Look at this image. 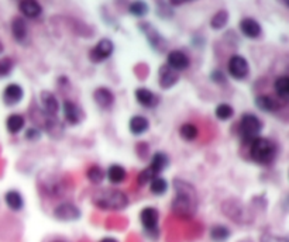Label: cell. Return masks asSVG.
<instances>
[{
  "instance_id": "29",
  "label": "cell",
  "mask_w": 289,
  "mask_h": 242,
  "mask_svg": "<svg viewBox=\"0 0 289 242\" xmlns=\"http://www.w3.org/2000/svg\"><path fill=\"white\" fill-rule=\"evenodd\" d=\"M197 127L195 124H192V123H185V124H182L179 128V135L180 138L184 139V141H188V143H191V141H195L197 138Z\"/></svg>"
},
{
  "instance_id": "42",
  "label": "cell",
  "mask_w": 289,
  "mask_h": 242,
  "mask_svg": "<svg viewBox=\"0 0 289 242\" xmlns=\"http://www.w3.org/2000/svg\"><path fill=\"white\" fill-rule=\"evenodd\" d=\"M54 242H65V241H54Z\"/></svg>"
},
{
  "instance_id": "18",
  "label": "cell",
  "mask_w": 289,
  "mask_h": 242,
  "mask_svg": "<svg viewBox=\"0 0 289 242\" xmlns=\"http://www.w3.org/2000/svg\"><path fill=\"white\" fill-rule=\"evenodd\" d=\"M11 34L17 43H24L28 37V26L23 17H14L11 22Z\"/></svg>"
},
{
  "instance_id": "2",
  "label": "cell",
  "mask_w": 289,
  "mask_h": 242,
  "mask_svg": "<svg viewBox=\"0 0 289 242\" xmlns=\"http://www.w3.org/2000/svg\"><path fill=\"white\" fill-rule=\"evenodd\" d=\"M92 204L100 210L119 211L129 206V197L117 189H100L92 194Z\"/></svg>"
},
{
  "instance_id": "4",
  "label": "cell",
  "mask_w": 289,
  "mask_h": 242,
  "mask_svg": "<svg viewBox=\"0 0 289 242\" xmlns=\"http://www.w3.org/2000/svg\"><path fill=\"white\" fill-rule=\"evenodd\" d=\"M262 130V123L254 114L246 113L243 114L239 123V134H240L241 139L246 144H251L254 139L260 137V132Z\"/></svg>"
},
{
  "instance_id": "21",
  "label": "cell",
  "mask_w": 289,
  "mask_h": 242,
  "mask_svg": "<svg viewBox=\"0 0 289 242\" xmlns=\"http://www.w3.org/2000/svg\"><path fill=\"white\" fill-rule=\"evenodd\" d=\"M148 128H150V121H148L147 117L134 116L131 117L130 121H129V130L134 135H141V134L148 131Z\"/></svg>"
},
{
  "instance_id": "27",
  "label": "cell",
  "mask_w": 289,
  "mask_h": 242,
  "mask_svg": "<svg viewBox=\"0 0 289 242\" xmlns=\"http://www.w3.org/2000/svg\"><path fill=\"white\" fill-rule=\"evenodd\" d=\"M256 106L261 111H269V113L278 109V103L273 97L265 96V94H261V96L256 97Z\"/></svg>"
},
{
  "instance_id": "31",
  "label": "cell",
  "mask_w": 289,
  "mask_h": 242,
  "mask_svg": "<svg viewBox=\"0 0 289 242\" xmlns=\"http://www.w3.org/2000/svg\"><path fill=\"white\" fill-rule=\"evenodd\" d=\"M167 189H168V183L164 177L157 176L150 182V192L155 196H162L167 192Z\"/></svg>"
},
{
  "instance_id": "7",
  "label": "cell",
  "mask_w": 289,
  "mask_h": 242,
  "mask_svg": "<svg viewBox=\"0 0 289 242\" xmlns=\"http://www.w3.org/2000/svg\"><path fill=\"white\" fill-rule=\"evenodd\" d=\"M113 51H115L113 41L109 38H102L92 50L89 51V59L93 64H100V62L109 59L113 54Z\"/></svg>"
},
{
  "instance_id": "19",
  "label": "cell",
  "mask_w": 289,
  "mask_h": 242,
  "mask_svg": "<svg viewBox=\"0 0 289 242\" xmlns=\"http://www.w3.org/2000/svg\"><path fill=\"white\" fill-rule=\"evenodd\" d=\"M19 10L22 11L23 16L27 18H37L43 13V7L39 2L34 0H23L19 3Z\"/></svg>"
},
{
  "instance_id": "14",
  "label": "cell",
  "mask_w": 289,
  "mask_h": 242,
  "mask_svg": "<svg viewBox=\"0 0 289 242\" xmlns=\"http://www.w3.org/2000/svg\"><path fill=\"white\" fill-rule=\"evenodd\" d=\"M179 80V75L178 72L174 71L172 68H169L167 64L159 68L158 72V83L161 89H171L174 88L175 85Z\"/></svg>"
},
{
  "instance_id": "1",
  "label": "cell",
  "mask_w": 289,
  "mask_h": 242,
  "mask_svg": "<svg viewBox=\"0 0 289 242\" xmlns=\"http://www.w3.org/2000/svg\"><path fill=\"white\" fill-rule=\"evenodd\" d=\"M175 197L171 204V209L176 217L189 220L197 211V192L195 186L189 182L182 179L174 180Z\"/></svg>"
},
{
  "instance_id": "33",
  "label": "cell",
  "mask_w": 289,
  "mask_h": 242,
  "mask_svg": "<svg viewBox=\"0 0 289 242\" xmlns=\"http://www.w3.org/2000/svg\"><path fill=\"white\" fill-rule=\"evenodd\" d=\"M214 114L218 117V120L226 121L234 116V109H233L230 105H227V103H220V105L216 107Z\"/></svg>"
},
{
  "instance_id": "23",
  "label": "cell",
  "mask_w": 289,
  "mask_h": 242,
  "mask_svg": "<svg viewBox=\"0 0 289 242\" xmlns=\"http://www.w3.org/2000/svg\"><path fill=\"white\" fill-rule=\"evenodd\" d=\"M5 201L7 207L13 211H20L24 207V198L17 190H9L5 194Z\"/></svg>"
},
{
  "instance_id": "32",
  "label": "cell",
  "mask_w": 289,
  "mask_h": 242,
  "mask_svg": "<svg viewBox=\"0 0 289 242\" xmlns=\"http://www.w3.org/2000/svg\"><path fill=\"white\" fill-rule=\"evenodd\" d=\"M86 176L87 179H89V182L93 183V185H100V183L103 182L106 173H104L103 169H102L99 165H92L89 169H87Z\"/></svg>"
},
{
  "instance_id": "5",
  "label": "cell",
  "mask_w": 289,
  "mask_h": 242,
  "mask_svg": "<svg viewBox=\"0 0 289 242\" xmlns=\"http://www.w3.org/2000/svg\"><path fill=\"white\" fill-rule=\"evenodd\" d=\"M222 211L227 218H230L234 223H239V224H244V223H248V211H247L246 206L243 203H240L239 200L236 198H230V200H226L222 203Z\"/></svg>"
},
{
  "instance_id": "12",
  "label": "cell",
  "mask_w": 289,
  "mask_h": 242,
  "mask_svg": "<svg viewBox=\"0 0 289 242\" xmlns=\"http://www.w3.org/2000/svg\"><path fill=\"white\" fill-rule=\"evenodd\" d=\"M167 65L169 68H172L174 71L180 72L189 68L191 60H189V58H188L185 52H182L179 50H172L169 51L168 55H167Z\"/></svg>"
},
{
  "instance_id": "34",
  "label": "cell",
  "mask_w": 289,
  "mask_h": 242,
  "mask_svg": "<svg viewBox=\"0 0 289 242\" xmlns=\"http://www.w3.org/2000/svg\"><path fill=\"white\" fill-rule=\"evenodd\" d=\"M148 10H150V7L144 2H134L129 6V13L134 17H144L148 13Z\"/></svg>"
},
{
  "instance_id": "9",
  "label": "cell",
  "mask_w": 289,
  "mask_h": 242,
  "mask_svg": "<svg viewBox=\"0 0 289 242\" xmlns=\"http://www.w3.org/2000/svg\"><path fill=\"white\" fill-rule=\"evenodd\" d=\"M138 27L141 30V33L146 35V38L148 39V43L151 44L154 50L158 51V52H164L165 48H167V41L157 31V28H154L151 26V23H140Z\"/></svg>"
},
{
  "instance_id": "8",
  "label": "cell",
  "mask_w": 289,
  "mask_h": 242,
  "mask_svg": "<svg viewBox=\"0 0 289 242\" xmlns=\"http://www.w3.org/2000/svg\"><path fill=\"white\" fill-rule=\"evenodd\" d=\"M227 69L231 76L237 79V80H243L248 76L250 73V65L243 55L234 54L230 56L229 62H227Z\"/></svg>"
},
{
  "instance_id": "24",
  "label": "cell",
  "mask_w": 289,
  "mask_h": 242,
  "mask_svg": "<svg viewBox=\"0 0 289 242\" xmlns=\"http://www.w3.org/2000/svg\"><path fill=\"white\" fill-rule=\"evenodd\" d=\"M26 126V118L22 114H11L6 120V128L10 134H17L20 132Z\"/></svg>"
},
{
  "instance_id": "25",
  "label": "cell",
  "mask_w": 289,
  "mask_h": 242,
  "mask_svg": "<svg viewBox=\"0 0 289 242\" xmlns=\"http://www.w3.org/2000/svg\"><path fill=\"white\" fill-rule=\"evenodd\" d=\"M125 177H127V172L125 169L123 168L121 165H112L107 169V179H109L110 183H113V185H119V183H123L125 180Z\"/></svg>"
},
{
  "instance_id": "22",
  "label": "cell",
  "mask_w": 289,
  "mask_h": 242,
  "mask_svg": "<svg viewBox=\"0 0 289 242\" xmlns=\"http://www.w3.org/2000/svg\"><path fill=\"white\" fill-rule=\"evenodd\" d=\"M136 99L144 107L151 109L154 106H157V96L147 88H138L136 90Z\"/></svg>"
},
{
  "instance_id": "13",
  "label": "cell",
  "mask_w": 289,
  "mask_h": 242,
  "mask_svg": "<svg viewBox=\"0 0 289 242\" xmlns=\"http://www.w3.org/2000/svg\"><path fill=\"white\" fill-rule=\"evenodd\" d=\"M40 103L47 116H57V113L60 111V102L49 90H43L40 93Z\"/></svg>"
},
{
  "instance_id": "40",
  "label": "cell",
  "mask_w": 289,
  "mask_h": 242,
  "mask_svg": "<svg viewBox=\"0 0 289 242\" xmlns=\"http://www.w3.org/2000/svg\"><path fill=\"white\" fill-rule=\"evenodd\" d=\"M3 50H5V47H3V43H2V41H0V54H2V52H3Z\"/></svg>"
},
{
  "instance_id": "11",
  "label": "cell",
  "mask_w": 289,
  "mask_h": 242,
  "mask_svg": "<svg viewBox=\"0 0 289 242\" xmlns=\"http://www.w3.org/2000/svg\"><path fill=\"white\" fill-rule=\"evenodd\" d=\"M52 214L57 220L60 221H75L81 218V210L71 201L58 204L52 211Z\"/></svg>"
},
{
  "instance_id": "10",
  "label": "cell",
  "mask_w": 289,
  "mask_h": 242,
  "mask_svg": "<svg viewBox=\"0 0 289 242\" xmlns=\"http://www.w3.org/2000/svg\"><path fill=\"white\" fill-rule=\"evenodd\" d=\"M62 111H64V118L68 124L71 126H78L81 124L85 118V113H83L82 107L72 102V100H64L62 103Z\"/></svg>"
},
{
  "instance_id": "37",
  "label": "cell",
  "mask_w": 289,
  "mask_h": 242,
  "mask_svg": "<svg viewBox=\"0 0 289 242\" xmlns=\"http://www.w3.org/2000/svg\"><path fill=\"white\" fill-rule=\"evenodd\" d=\"M261 242H289L288 238L277 237V235H271V234H265L261 237Z\"/></svg>"
},
{
  "instance_id": "3",
  "label": "cell",
  "mask_w": 289,
  "mask_h": 242,
  "mask_svg": "<svg viewBox=\"0 0 289 242\" xmlns=\"http://www.w3.org/2000/svg\"><path fill=\"white\" fill-rule=\"evenodd\" d=\"M250 156L256 164L269 165L277 156V145L268 138L258 137L250 144Z\"/></svg>"
},
{
  "instance_id": "39",
  "label": "cell",
  "mask_w": 289,
  "mask_h": 242,
  "mask_svg": "<svg viewBox=\"0 0 289 242\" xmlns=\"http://www.w3.org/2000/svg\"><path fill=\"white\" fill-rule=\"evenodd\" d=\"M99 242H119L116 238H112V237H107V238H103V239H100Z\"/></svg>"
},
{
  "instance_id": "28",
  "label": "cell",
  "mask_w": 289,
  "mask_h": 242,
  "mask_svg": "<svg viewBox=\"0 0 289 242\" xmlns=\"http://www.w3.org/2000/svg\"><path fill=\"white\" fill-rule=\"evenodd\" d=\"M274 89L281 99L289 100V76H279L274 82Z\"/></svg>"
},
{
  "instance_id": "20",
  "label": "cell",
  "mask_w": 289,
  "mask_h": 242,
  "mask_svg": "<svg viewBox=\"0 0 289 242\" xmlns=\"http://www.w3.org/2000/svg\"><path fill=\"white\" fill-rule=\"evenodd\" d=\"M168 165V155L164 154V152H155L151 158V164L148 165V169L153 172L154 176H159Z\"/></svg>"
},
{
  "instance_id": "35",
  "label": "cell",
  "mask_w": 289,
  "mask_h": 242,
  "mask_svg": "<svg viewBox=\"0 0 289 242\" xmlns=\"http://www.w3.org/2000/svg\"><path fill=\"white\" fill-rule=\"evenodd\" d=\"M13 69H14V60L10 56H5L0 59V77L9 76Z\"/></svg>"
},
{
  "instance_id": "6",
  "label": "cell",
  "mask_w": 289,
  "mask_h": 242,
  "mask_svg": "<svg viewBox=\"0 0 289 242\" xmlns=\"http://www.w3.org/2000/svg\"><path fill=\"white\" fill-rule=\"evenodd\" d=\"M158 210L154 207H144L140 213V223H141L142 230L151 238L158 237Z\"/></svg>"
},
{
  "instance_id": "17",
  "label": "cell",
  "mask_w": 289,
  "mask_h": 242,
  "mask_svg": "<svg viewBox=\"0 0 289 242\" xmlns=\"http://www.w3.org/2000/svg\"><path fill=\"white\" fill-rule=\"evenodd\" d=\"M240 31L243 35H246L247 38H258L262 33V28L260 26V23L251 18V17H246L240 22Z\"/></svg>"
},
{
  "instance_id": "36",
  "label": "cell",
  "mask_w": 289,
  "mask_h": 242,
  "mask_svg": "<svg viewBox=\"0 0 289 242\" xmlns=\"http://www.w3.org/2000/svg\"><path fill=\"white\" fill-rule=\"evenodd\" d=\"M41 137V132H40L39 128H35V127H31V128H28L27 131H26V138H27L28 141H35V139H39Z\"/></svg>"
},
{
  "instance_id": "41",
  "label": "cell",
  "mask_w": 289,
  "mask_h": 242,
  "mask_svg": "<svg viewBox=\"0 0 289 242\" xmlns=\"http://www.w3.org/2000/svg\"><path fill=\"white\" fill-rule=\"evenodd\" d=\"M285 5H286L289 7V0H285Z\"/></svg>"
},
{
  "instance_id": "15",
  "label": "cell",
  "mask_w": 289,
  "mask_h": 242,
  "mask_svg": "<svg viewBox=\"0 0 289 242\" xmlns=\"http://www.w3.org/2000/svg\"><path fill=\"white\" fill-rule=\"evenodd\" d=\"M93 100H95V103L100 107V109H103V110H107L110 109L112 106L115 105V93L110 90L109 88H98L95 89V92H93Z\"/></svg>"
},
{
  "instance_id": "38",
  "label": "cell",
  "mask_w": 289,
  "mask_h": 242,
  "mask_svg": "<svg viewBox=\"0 0 289 242\" xmlns=\"http://www.w3.org/2000/svg\"><path fill=\"white\" fill-rule=\"evenodd\" d=\"M210 77H212L216 83H226V77H224L223 72L222 71H214L212 75H210Z\"/></svg>"
},
{
  "instance_id": "30",
  "label": "cell",
  "mask_w": 289,
  "mask_h": 242,
  "mask_svg": "<svg viewBox=\"0 0 289 242\" xmlns=\"http://www.w3.org/2000/svg\"><path fill=\"white\" fill-rule=\"evenodd\" d=\"M229 23V13L227 10H219L214 16L210 18V27L213 30H223Z\"/></svg>"
},
{
  "instance_id": "26",
  "label": "cell",
  "mask_w": 289,
  "mask_h": 242,
  "mask_svg": "<svg viewBox=\"0 0 289 242\" xmlns=\"http://www.w3.org/2000/svg\"><path fill=\"white\" fill-rule=\"evenodd\" d=\"M231 235V232L226 226H213L210 228V239L213 242H226Z\"/></svg>"
},
{
  "instance_id": "16",
  "label": "cell",
  "mask_w": 289,
  "mask_h": 242,
  "mask_svg": "<svg viewBox=\"0 0 289 242\" xmlns=\"http://www.w3.org/2000/svg\"><path fill=\"white\" fill-rule=\"evenodd\" d=\"M24 97V92H23V88L17 83H10L7 85L3 90V102H5L6 106H16L19 105L20 102Z\"/></svg>"
}]
</instances>
